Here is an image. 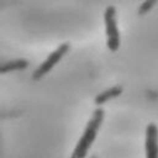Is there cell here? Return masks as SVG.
Returning <instances> with one entry per match:
<instances>
[{"label":"cell","instance_id":"obj_2","mask_svg":"<svg viewBox=\"0 0 158 158\" xmlns=\"http://www.w3.org/2000/svg\"><path fill=\"white\" fill-rule=\"evenodd\" d=\"M104 20H105V28H106V44L110 51L115 52L120 47V33L117 28V22H116V9L115 6L110 5L105 9L104 14Z\"/></svg>","mask_w":158,"mask_h":158},{"label":"cell","instance_id":"obj_3","mask_svg":"<svg viewBox=\"0 0 158 158\" xmlns=\"http://www.w3.org/2000/svg\"><path fill=\"white\" fill-rule=\"evenodd\" d=\"M69 47H70V46H69L68 43H63V44H60L57 49H54V51L44 59V62L37 67V69H36L35 73H33V78H35V79H40V78H42L44 74H47V73L63 58V56L69 51Z\"/></svg>","mask_w":158,"mask_h":158},{"label":"cell","instance_id":"obj_8","mask_svg":"<svg viewBox=\"0 0 158 158\" xmlns=\"http://www.w3.org/2000/svg\"><path fill=\"white\" fill-rule=\"evenodd\" d=\"M91 158H96V157H95V156H93V157H91Z\"/></svg>","mask_w":158,"mask_h":158},{"label":"cell","instance_id":"obj_6","mask_svg":"<svg viewBox=\"0 0 158 158\" xmlns=\"http://www.w3.org/2000/svg\"><path fill=\"white\" fill-rule=\"evenodd\" d=\"M28 65V62L26 59H14L7 60L0 64V73H9L12 70H21L25 69Z\"/></svg>","mask_w":158,"mask_h":158},{"label":"cell","instance_id":"obj_7","mask_svg":"<svg viewBox=\"0 0 158 158\" xmlns=\"http://www.w3.org/2000/svg\"><path fill=\"white\" fill-rule=\"evenodd\" d=\"M157 4V1L156 0H148V1H144V2H142L141 5H139V7H138V14L139 15H143V14H146V12H148L154 5Z\"/></svg>","mask_w":158,"mask_h":158},{"label":"cell","instance_id":"obj_5","mask_svg":"<svg viewBox=\"0 0 158 158\" xmlns=\"http://www.w3.org/2000/svg\"><path fill=\"white\" fill-rule=\"evenodd\" d=\"M121 93H122V86L116 85V86L109 88V89L104 90L102 93H100L99 95H96L94 101H95V104H96V105H101V104L106 102L107 100H110V99H112V98L118 96Z\"/></svg>","mask_w":158,"mask_h":158},{"label":"cell","instance_id":"obj_4","mask_svg":"<svg viewBox=\"0 0 158 158\" xmlns=\"http://www.w3.org/2000/svg\"><path fill=\"white\" fill-rule=\"evenodd\" d=\"M146 158H158V127L151 122L146 127V141H144Z\"/></svg>","mask_w":158,"mask_h":158},{"label":"cell","instance_id":"obj_1","mask_svg":"<svg viewBox=\"0 0 158 158\" xmlns=\"http://www.w3.org/2000/svg\"><path fill=\"white\" fill-rule=\"evenodd\" d=\"M104 110L102 109H96L91 116V118L89 120V122L86 123V127L84 130V133L83 136L80 137L79 142L77 143L70 158H85L90 146L93 144L95 137H96V133L99 131V127L100 125L102 123V120H104Z\"/></svg>","mask_w":158,"mask_h":158}]
</instances>
